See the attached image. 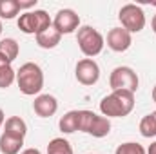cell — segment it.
<instances>
[{
    "mask_svg": "<svg viewBox=\"0 0 156 154\" xmlns=\"http://www.w3.org/2000/svg\"><path fill=\"white\" fill-rule=\"evenodd\" d=\"M78 123H80V111H69L60 118L58 127L64 134H73L78 131Z\"/></svg>",
    "mask_w": 156,
    "mask_h": 154,
    "instance_id": "15",
    "label": "cell"
},
{
    "mask_svg": "<svg viewBox=\"0 0 156 154\" xmlns=\"http://www.w3.org/2000/svg\"><path fill=\"white\" fill-rule=\"evenodd\" d=\"M4 123H5V116H4V111L0 109V127H4Z\"/></svg>",
    "mask_w": 156,
    "mask_h": 154,
    "instance_id": "26",
    "label": "cell"
},
{
    "mask_svg": "<svg viewBox=\"0 0 156 154\" xmlns=\"http://www.w3.org/2000/svg\"><path fill=\"white\" fill-rule=\"evenodd\" d=\"M16 26L22 33L26 35H40L45 29L53 27V20L44 9H35V11H26L18 16Z\"/></svg>",
    "mask_w": 156,
    "mask_h": 154,
    "instance_id": "3",
    "label": "cell"
},
{
    "mask_svg": "<svg viewBox=\"0 0 156 154\" xmlns=\"http://www.w3.org/2000/svg\"><path fill=\"white\" fill-rule=\"evenodd\" d=\"M4 132L15 138H26L27 134V123L20 118V116H9L4 123Z\"/></svg>",
    "mask_w": 156,
    "mask_h": 154,
    "instance_id": "12",
    "label": "cell"
},
{
    "mask_svg": "<svg viewBox=\"0 0 156 154\" xmlns=\"http://www.w3.org/2000/svg\"><path fill=\"white\" fill-rule=\"evenodd\" d=\"M75 76L82 85H94L100 80V67L93 58H82L75 67Z\"/></svg>",
    "mask_w": 156,
    "mask_h": 154,
    "instance_id": "8",
    "label": "cell"
},
{
    "mask_svg": "<svg viewBox=\"0 0 156 154\" xmlns=\"http://www.w3.org/2000/svg\"><path fill=\"white\" fill-rule=\"evenodd\" d=\"M18 13H20L18 0H0V18L13 20Z\"/></svg>",
    "mask_w": 156,
    "mask_h": 154,
    "instance_id": "18",
    "label": "cell"
},
{
    "mask_svg": "<svg viewBox=\"0 0 156 154\" xmlns=\"http://www.w3.org/2000/svg\"><path fill=\"white\" fill-rule=\"evenodd\" d=\"M33 111L40 118H51L58 111V102L53 94H38L33 102Z\"/></svg>",
    "mask_w": 156,
    "mask_h": 154,
    "instance_id": "11",
    "label": "cell"
},
{
    "mask_svg": "<svg viewBox=\"0 0 156 154\" xmlns=\"http://www.w3.org/2000/svg\"><path fill=\"white\" fill-rule=\"evenodd\" d=\"M140 85L138 75L134 73V69L127 67V65H120L115 67L109 75V87L111 91H131L136 93Z\"/></svg>",
    "mask_w": 156,
    "mask_h": 154,
    "instance_id": "7",
    "label": "cell"
},
{
    "mask_svg": "<svg viewBox=\"0 0 156 154\" xmlns=\"http://www.w3.org/2000/svg\"><path fill=\"white\" fill-rule=\"evenodd\" d=\"M20 154H42L38 149H26V151H22Z\"/></svg>",
    "mask_w": 156,
    "mask_h": 154,
    "instance_id": "24",
    "label": "cell"
},
{
    "mask_svg": "<svg viewBox=\"0 0 156 154\" xmlns=\"http://www.w3.org/2000/svg\"><path fill=\"white\" fill-rule=\"evenodd\" d=\"M5 65H11V62H9V60L0 53V69H2V67H5Z\"/></svg>",
    "mask_w": 156,
    "mask_h": 154,
    "instance_id": "23",
    "label": "cell"
},
{
    "mask_svg": "<svg viewBox=\"0 0 156 154\" xmlns=\"http://www.w3.org/2000/svg\"><path fill=\"white\" fill-rule=\"evenodd\" d=\"M133 44V37L123 27H113L107 33V47L115 53H125Z\"/></svg>",
    "mask_w": 156,
    "mask_h": 154,
    "instance_id": "10",
    "label": "cell"
},
{
    "mask_svg": "<svg viewBox=\"0 0 156 154\" xmlns=\"http://www.w3.org/2000/svg\"><path fill=\"white\" fill-rule=\"evenodd\" d=\"M15 80H16V71L11 65H5V67L0 69V89L11 87Z\"/></svg>",
    "mask_w": 156,
    "mask_h": 154,
    "instance_id": "21",
    "label": "cell"
},
{
    "mask_svg": "<svg viewBox=\"0 0 156 154\" xmlns=\"http://www.w3.org/2000/svg\"><path fill=\"white\" fill-rule=\"evenodd\" d=\"M22 147H24L22 138H15V136L2 132V136H0V152L2 154H20Z\"/></svg>",
    "mask_w": 156,
    "mask_h": 154,
    "instance_id": "13",
    "label": "cell"
},
{
    "mask_svg": "<svg viewBox=\"0 0 156 154\" xmlns=\"http://www.w3.org/2000/svg\"><path fill=\"white\" fill-rule=\"evenodd\" d=\"M151 96H153V102L156 103V85L153 87V94H151Z\"/></svg>",
    "mask_w": 156,
    "mask_h": 154,
    "instance_id": "28",
    "label": "cell"
},
{
    "mask_svg": "<svg viewBox=\"0 0 156 154\" xmlns=\"http://www.w3.org/2000/svg\"><path fill=\"white\" fill-rule=\"evenodd\" d=\"M16 85H18L20 93L26 96L40 94V91L44 89L42 67L35 62H27V64L20 65V69L16 71Z\"/></svg>",
    "mask_w": 156,
    "mask_h": 154,
    "instance_id": "2",
    "label": "cell"
},
{
    "mask_svg": "<svg viewBox=\"0 0 156 154\" xmlns=\"http://www.w3.org/2000/svg\"><path fill=\"white\" fill-rule=\"evenodd\" d=\"M115 154H147V151L144 149V145H140L136 142H125V143L118 145Z\"/></svg>",
    "mask_w": 156,
    "mask_h": 154,
    "instance_id": "20",
    "label": "cell"
},
{
    "mask_svg": "<svg viewBox=\"0 0 156 154\" xmlns=\"http://www.w3.org/2000/svg\"><path fill=\"white\" fill-rule=\"evenodd\" d=\"M18 5H20V9H29V7H35L37 5V0H27V2L18 0Z\"/></svg>",
    "mask_w": 156,
    "mask_h": 154,
    "instance_id": "22",
    "label": "cell"
},
{
    "mask_svg": "<svg viewBox=\"0 0 156 154\" xmlns=\"http://www.w3.org/2000/svg\"><path fill=\"white\" fill-rule=\"evenodd\" d=\"M89 154H93V152H89Z\"/></svg>",
    "mask_w": 156,
    "mask_h": 154,
    "instance_id": "31",
    "label": "cell"
},
{
    "mask_svg": "<svg viewBox=\"0 0 156 154\" xmlns=\"http://www.w3.org/2000/svg\"><path fill=\"white\" fill-rule=\"evenodd\" d=\"M47 154H75L71 143L66 138H53L47 145Z\"/></svg>",
    "mask_w": 156,
    "mask_h": 154,
    "instance_id": "17",
    "label": "cell"
},
{
    "mask_svg": "<svg viewBox=\"0 0 156 154\" xmlns=\"http://www.w3.org/2000/svg\"><path fill=\"white\" fill-rule=\"evenodd\" d=\"M138 129H140V134L144 138H153V136H156V121H154V118H153V114L144 116L140 120V127Z\"/></svg>",
    "mask_w": 156,
    "mask_h": 154,
    "instance_id": "19",
    "label": "cell"
},
{
    "mask_svg": "<svg viewBox=\"0 0 156 154\" xmlns=\"http://www.w3.org/2000/svg\"><path fill=\"white\" fill-rule=\"evenodd\" d=\"M118 20L122 24V27L129 33H140L145 27V13L140 5L136 4H125L122 5V9L118 11Z\"/></svg>",
    "mask_w": 156,
    "mask_h": 154,
    "instance_id": "6",
    "label": "cell"
},
{
    "mask_svg": "<svg viewBox=\"0 0 156 154\" xmlns=\"http://www.w3.org/2000/svg\"><path fill=\"white\" fill-rule=\"evenodd\" d=\"M60 40H62V35L55 27H49L44 33L37 35V44H38L42 49H53V47H56L60 44Z\"/></svg>",
    "mask_w": 156,
    "mask_h": 154,
    "instance_id": "14",
    "label": "cell"
},
{
    "mask_svg": "<svg viewBox=\"0 0 156 154\" xmlns=\"http://www.w3.org/2000/svg\"><path fill=\"white\" fill-rule=\"evenodd\" d=\"M76 42L80 51L87 56V58H94L102 53L104 45H105V38L102 37V33L91 26H82L78 27L76 33Z\"/></svg>",
    "mask_w": 156,
    "mask_h": 154,
    "instance_id": "5",
    "label": "cell"
},
{
    "mask_svg": "<svg viewBox=\"0 0 156 154\" xmlns=\"http://www.w3.org/2000/svg\"><path fill=\"white\" fill-rule=\"evenodd\" d=\"M0 53L13 64L20 53V45L15 38H2L0 40Z\"/></svg>",
    "mask_w": 156,
    "mask_h": 154,
    "instance_id": "16",
    "label": "cell"
},
{
    "mask_svg": "<svg viewBox=\"0 0 156 154\" xmlns=\"http://www.w3.org/2000/svg\"><path fill=\"white\" fill-rule=\"evenodd\" d=\"M53 27L60 35H71L80 27V16L73 9H60L53 18Z\"/></svg>",
    "mask_w": 156,
    "mask_h": 154,
    "instance_id": "9",
    "label": "cell"
},
{
    "mask_svg": "<svg viewBox=\"0 0 156 154\" xmlns=\"http://www.w3.org/2000/svg\"><path fill=\"white\" fill-rule=\"evenodd\" d=\"M151 114H153V118H154V121H156V111H153V113H151Z\"/></svg>",
    "mask_w": 156,
    "mask_h": 154,
    "instance_id": "29",
    "label": "cell"
},
{
    "mask_svg": "<svg viewBox=\"0 0 156 154\" xmlns=\"http://www.w3.org/2000/svg\"><path fill=\"white\" fill-rule=\"evenodd\" d=\"M151 27H153V31L156 33V15L153 16V20H151Z\"/></svg>",
    "mask_w": 156,
    "mask_h": 154,
    "instance_id": "27",
    "label": "cell"
},
{
    "mask_svg": "<svg viewBox=\"0 0 156 154\" xmlns=\"http://www.w3.org/2000/svg\"><path fill=\"white\" fill-rule=\"evenodd\" d=\"M134 109V93L113 91L100 102V113L105 118H123Z\"/></svg>",
    "mask_w": 156,
    "mask_h": 154,
    "instance_id": "1",
    "label": "cell"
},
{
    "mask_svg": "<svg viewBox=\"0 0 156 154\" xmlns=\"http://www.w3.org/2000/svg\"><path fill=\"white\" fill-rule=\"evenodd\" d=\"M147 154H156V142H153V143L149 145V149H147Z\"/></svg>",
    "mask_w": 156,
    "mask_h": 154,
    "instance_id": "25",
    "label": "cell"
},
{
    "mask_svg": "<svg viewBox=\"0 0 156 154\" xmlns=\"http://www.w3.org/2000/svg\"><path fill=\"white\" fill-rule=\"evenodd\" d=\"M2 29H4V27H2V22H0V35H2Z\"/></svg>",
    "mask_w": 156,
    "mask_h": 154,
    "instance_id": "30",
    "label": "cell"
},
{
    "mask_svg": "<svg viewBox=\"0 0 156 154\" xmlns=\"http://www.w3.org/2000/svg\"><path fill=\"white\" fill-rule=\"evenodd\" d=\"M78 131L93 136V138H105L111 132V121L105 116H100L93 111L82 109L80 111V123Z\"/></svg>",
    "mask_w": 156,
    "mask_h": 154,
    "instance_id": "4",
    "label": "cell"
}]
</instances>
